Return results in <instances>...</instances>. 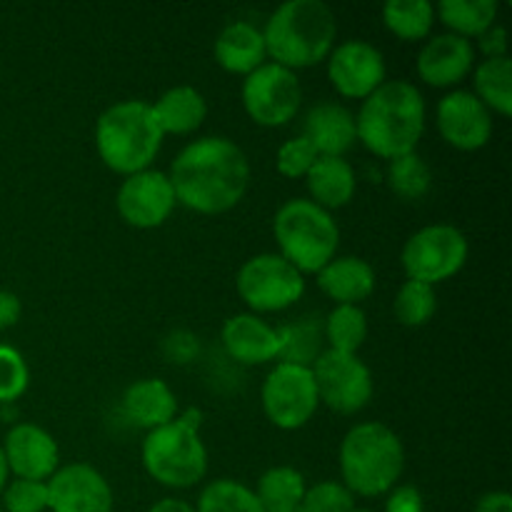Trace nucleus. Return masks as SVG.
<instances>
[{
	"label": "nucleus",
	"instance_id": "9d476101",
	"mask_svg": "<svg viewBox=\"0 0 512 512\" xmlns=\"http://www.w3.org/2000/svg\"><path fill=\"white\" fill-rule=\"evenodd\" d=\"M240 100L253 120L260 128H283L303 105V85L293 70L283 68L278 63H265L258 70L243 78L240 88Z\"/></svg>",
	"mask_w": 512,
	"mask_h": 512
},
{
	"label": "nucleus",
	"instance_id": "a211bd4d",
	"mask_svg": "<svg viewBox=\"0 0 512 512\" xmlns=\"http://www.w3.org/2000/svg\"><path fill=\"white\" fill-rule=\"evenodd\" d=\"M478 50L470 40L453 33H440L425 40L418 53V75L430 88H455L470 78Z\"/></svg>",
	"mask_w": 512,
	"mask_h": 512
},
{
	"label": "nucleus",
	"instance_id": "6ab92c4d",
	"mask_svg": "<svg viewBox=\"0 0 512 512\" xmlns=\"http://www.w3.org/2000/svg\"><path fill=\"white\" fill-rule=\"evenodd\" d=\"M220 340L225 353L240 365H268L280 360V348H283L280 328L253 313H240L225 320Z\"/></svg>",
	"mask_w": 512,
	"mask_h": 512
},
{
	"label": "nucleus",
	"instance_id": "c756f323",
	"mask_svg": "<svg viewBox=\"0 0 512 512\" xmlns=\"http://www.w3.org/2000/svg\"><path fill=\"white\" fill-rule=\"evenodd\" d=\"M368 333V315L360 305H335L323 320L325 343H328V350H335V353L358 355V350L368 340Z\"/></svg>",
	"mask_w": 512,
	"mask_h": 512
},
{
	"label": "nucleus",
	"instance_id": "2eb2a0df",
	"mask_svg": "<svg viewBox=\"0 0 512 512\" xmlns=\"http://www.w3.org/2000/svg\"><path fill=\"white\" fill-rule=\"evenodd\" d=\"M435 125L440 138L455 150L475 153L493 138V113L473 95V90H450L438 100Z\"/></svg>",
	"mask_w": 512,
	"mask_h": 512
},
{
	"label": "nucleus",
	"instance_id": "c9c22d12",
	"mask_svg": "<svg viewBox=\"0 0 512 512\" xmlns=\"http://www.w3.org/2000/svg\"><path fill=\"white\" fill-rule=\"evenodd\" d=\"M300 505L305 512H353L355 495L338 480H320L305 490Z\"/></svg>",
	"mask_w": 512,
	"mask_h": 512
},
{
	"label": "nucleus",
	"instance_id": "58836bf2",
	"mask_svg": "<svg viewBox=\"0 0 512 512\" xmlns=\"http://www.w3.org/2000/svg\"><path fill=\"white\" fill-rule=\"evenodd\" d=\"M385 512H425V498L415 485H395L385 500Z\"/></svg>",
	"mask_w": 512,
	"mask_h": 512
},
{
	"label": "nucleus",
	"instance_id": "473e14b6",
	"mask_svg": "<svg viewBox=\"0 0 512 512\" xmlns=\"http://www.w3.org/2000/svg\"><path fill=\"white\" fill-rule=\"evenodd\" d=\"M195 512H265L258 495L240 480H213L200 493Z\"/></svg>",
	"mask_w": 512,
	"mask_h": 512
},
{
	"label": "nucleus",
	"instance_id": "412c9836",
	"mask_svg": "<svg viewBox=\"0 0 512 512\" xmlns=\"http://www.w3.org/2000/svg\"><path fill=\"white\" fill-rule=\"evenodd\" d=\"M318 288L335 305H360L375 293L378 275L373 265L360 255H335L325 268L315 273Z\"/></svg>",
	"mask_w": 512,
	"mask_h": 512
},
{
	"label": "nucleus",
	"instance_id": "37998d69",
	"mask_svg": "<svg viewBox=\"0 0 512 512\" xmlns=\"http://www.w3.org/2000/svg\"><path fill=\"white\" fill-rule=\"evenodd\" d=\"M148 512H195V508L180 498H163L158 500V503H155Z\"/></svg>",
	"mask_w": 512,
	"mask_h": 512
},
{
	"label": "nucleus",
	"instance_id": "39448f33",
	"mask_svg": "<svg viewBox=\"0 0 512 512\" xmlns=\"http://www.w3.org/2000/svg\"><path fill=\"white\" fill-rule=\"evenodd\" d=\"M343 485L360 498H380L398 485L405 470V445L385 423H358L345 433L338 453Z\"/></svg>",
	"mask_w": 512,
	"mask_h": 512
},
{
	"label": "nucleus",
	"instance_id": "7ed1b4c3",
	"mask_svg": "<svg viewBox=\"0 0 512 512\" xmlns=\"http://www.w3.org/2000/svg\"><path fill=\"white\" fill-rule=\"evenodd\" d=\"M260 30L270 63L295 73L328 60L338 40V18L323 0H285Z\"/></svg>",
	"mask_w": 512,
	"mask_h": 512
},
{
	"label": "nucleus",
	"instance_id": "f3484780",
	"mask_svg": "<svg viewBox=\"0 0 512 512\" xmlns=\"http://www.w3.org/2000/svg\"><path fill=\"white\" fill-rule=\"evenodd\" d=\"M10 475L20 480L48 483L60 468V448L53 435L35 423H15L3 440Z\"/></svg>",
	"mask_w": 512,
	"mask_h": 512
},
{
	"label": "nucleus",
	"instance_id": "f704fd0d",
	"mask_svg": "<svg viewBox=\"0 0 512 512\" xmlns=\"http://www.w3.org/2000/svg\"><path fill=\"white\" fill-rule=\"evenodd\" d=\"M30 385V370L20 350L0 345V405H13Z\"/></svg>",
	"mask_w": 512,
	"mask_h": 512
},
{
	"label": "nucleus",
	"instance_id": "20e7f679",
	"mask_svg": "<svg viewBox=\"0 0 512 512\" xmlns=\"http://www.w3.org/2000/svg\"><path fill=\"white\" fill-rule=\"evenodd\" d=\"M93 138L105 168L128 178L153 165L165 135L148 100L130 98L108 105L98 115Z\"/></svg>",
	"mask_w": 512,
	"mask_h": 512
},
{
	"label": "nucleus",
	"instance_id": "4468645a",
	"mask_svg": "<svg viewBox=\"0 0 512 512\" xmlns=\"http://www.w3.org/2000/svg\"><path fill=\"white\" fill-rule=\"evenodd\" d=\"M175 205L178 200H175L168 173L155 168L123 178L115 195V208L123 223L138 230L160 228L173 215Z\"/></svg>",
	"mask_w": 512,
	"mask_h": 512
},
{
	"label": "nucleus",
	"instance_id": "dca6fc26",
	"mask_svg": "<svg viewBox=\"0 0 512 512\" xmlns=\"http://www.w3.org/2000/svg\"><path fill=\"white\" fill-rule=\"evenodd\" d=\"M45 485L50 512H113V488L88 463L60 465Z\"/></svg>",
	"mask_w": 512,
	"mask_h": 512
},
{
	"label": "nucleus",
	"instance_id": "e433bc0d",
	"mask_svg": "<svg viewBox=\"0 0 512 512\" xmlns=\"http://www.w3.org/2000/svg\"><path fill=\"white\" fill-rule=\"evenodd\" d=\"M320 155L315 153L313 145L303 138V135H295V138L285 140L283 145L275 153V168L283 178L288 180H305V175L310 173V168L315 165Z\"/></svg>",
	"mask_w": 512,
	"mask_h": 512
},
{
	"label": "nucleus",
	"instance_id": "72a5a7b5",
	"mask_svg": "<svg viewBox=\"0 0 512 512\" xmlns=\"http://www.w3.org/2000/svg\"><path fill=\"white\" fill-rule=\"evenodd\" d=\"M438 313V293L433 285L405 280L393 300V315L405 328H423Z\"/></svg>",
	"mask_w": 512,
	"mask_h": 512
},
{
	"label": "nucleus",
	"instance_id": "cd10ccee",
	"mask_svg": "<svg viewBox=\"0 0 512 512\" xmlns=\"http://www.w3.org/2000/svg\"><path fill=\"white\" fill-rule=\"evenodd\" d=\"M305 490H308L305 475L293 465H275V468L265 470L255 485V495H258L265 512L298 508L305 498Z\"/></svg>",
	"mask_w": 512,
	"mask_h": 512
},
{
	"label": "nucleus",
	"instance_id": "f03ea898",
	"mask_svg": "<svg viewBox=\"0 0 512 512\" xmlns=\"http://www.w3.org/2000/svg\"><path fill=\"white\" fill-rule=\"evenodd\" d=\"M425 98L408 80H385L360 103L355 115L358 143L375 158L393 160L415 153L425 133Z\"/></svg>",
	"mask_w": 512,
	"mask_h": 512
},
{
	"label": "nucleus",
	"instance_id": "f8f14e48",
	"mask_svg": "<svg viewBox=\"0 0 512 512\" xmlns=\"http://www.w3.org/2000/svg\"><path fill=\"white\" fill-rule=\"evenodd\" d=\"M320 405L340 415H355L373 398V373L358 355L323 350L313 363Z\"/></svg>",
	"mask_w": 512,
	"mask_h": 512
},
{
	"label": "nucleus",
	"instance_id": "5701e85b",
	"mask_svg": "<svg viewBox=\"0 0 512 512\" xmlns=\"http://www.w3.org/2000/svg\"><path fill=\"white\" fill-rule=\"evenodd\" d=\"M120 408L130 423L150 433V430L173 423L178 415V400L165 380L143 378L125 388Z\"/></svg>",
	"mask_w": 512,
	"mask_h": 512
},
{
	"label": "nucleus",
	"instance_id": "423d86ee",
	"mask_svg": "<svg viewBox=\"0 0 512 512\" xmlns=\"http://www.w3.org/2000/svg\"><path fill=\"white\" fill-rule=\"evenodd\" d=\"M203 413L195 408L175 415L173 423L145 435L140 460L150 478L163 488L185 490L208 475V448L200 438Z\"/></svg>",
	"mask_w": 512,
	"mask_h": 512
},
{
	"label": "nucleus",
	"instance_id": "bb28decb",
	"mask_svg": "<svg viewBox=\"0 0 512 512\" xmlns=\"http://www.w3.org/2000/svg\"><path fill=\"white\" fill-rule=\"evenodd\" d=\"M473 95L500 118L512 115V63L510 58H485L473 68Z\"/></svg>",
	"mask_w": 512,
	"mask_h": 512
},
{
	"label": "nucleus",
	"instance_id": "1a4fd4ad",
	"mask_svg": "<svg viewBox=\"0 0 512 512\" xmlns=\"http://www.w3.org/2000/svg\"><path fill=\"white\" fill-rule=\"evenodd\" d=\"M468 255L470 243L463 230L448 223H435L415 230L405 240L400 263H403L405 278L435 288L455 278L468 263Z\"/></svg>",
	"mask_w": 512,
	"mask_h": 512
},
{
	"label": "nucleus",
	"instance_id": "2f4dec72",
	"mask_svg": "<svg viewBox=\"0 0 512 512\" xmlns=\"http://www.w3.org/2000/svg\"><path fill=\"white\" fill-rule=\"evenodd\" d=\"M385 180H388V188L400 200L415 203V200L425 198L430 193V188H433V170H430L428 160L415 150V153L388 160Z\"/></svg>",
	"mask_w": 512,
	"mask_h": 512
},
{
	"label": "nucleus",
	"instance_id": "0eeeda50",
	"mask_svg": "<svg viewBox=\"0 0 512 512\" xmlns=\"http://www.w3.org/2000/svg\"><path fill=\"white\" fill-rule=\"evenodd\" d=\"M273 238L283 255L303 275L318 273L338 255L340 228L333 213L308 198H293L273 218Z\"/></svg>",
	"mask_w": 512,
	"mask_h": 512
},
{
	"label": "nucleus",
	"instance_id": "c85d7f7f",
	"mask_svg": "<svg viewBox=\"0 0 512 512\" xmlns=\"http://www.w3.org/2000/svg\"><path fill=\"white\" fill-rule=\"evenodd\" d=\"M383 25L403 43L428 40L435 25V5L428 0H388L383 5Z\"/></svg>",
	"mask_w": 512,
	"mask_h": 512
},
{
	"label": "nucleus",
	"instance_id": "79ce46f5",
	"mask_svg": "<svg viewBox=\"0 0 512 512\" xmlns=\"http://www.w3.org/2000/svg\"><path fill=\"white\" fill-rule=\"evenodd\" d=\"M473 512H512V495L505 493V490L485 493L483 498L475 503Z\"/></svg>",
	"mask_w": 512,
	"mask_h": 512
},
{
	"label": "nucleus",
	"instance_id": "c03bdc74",
	"mask_svg": "<svg viewBox=\"0 0 512 512\" xmlns=\"http://www.w3.org/2000/svg\"><path fill=\"white\" fill-rule=\"evenodd\" d=\"M8 483H10V468H8V460H5L3 448H0V493H3Z\"/></svg>",
	"mask_w": 512,
	"mask_h": 512
},
{
	"label": "nucleus",
	"instance_id": "4c0bfd02",
	"mask_svg": "<svg viewBox=\"0 0 512 512\" xmlns=\"http://www.w3.org/2000/svg\"><path fill=\"white\" fill-rule=\"evenodd\" d=\"M3 512H45L48 510V485L38 480H10L3 493Z\"/></svg>",
	"mask_w": 512,
	"mask_h": 512
},
{
	"label": "nucleus",
	"instance_id": "ddd939ff",
	"mask_svg": "<svg viewBox=\"0 0 512 512\" xmlns=\"http://www.w3.org/2000/svg\"><path fill=\"white\" fill-rule=\"evenodd\" d=\"M325 63H328L330 85L335 88V93L348 100L363 103L388 80L385 55L368 40L353 38L335 43L333 53L328 55Z\"/></svg>",
	"mask_w": 512,
	"mask_h": 512
},
{
	"label": "nucleus",
	"instance_id": "a18cd8bd",
	"mask_svg": "<svg viewBox=\"0 0 512 512\" xmlns=\"http://www.w3.org/2000/svg\"><path fill=\"white\" fill-rule=\"evenodd\" d=\"M285 512H305V510H303V505H298V508H293V510H285Z\"/></svg>",
	"mask_w": 512,
	"mask_h": 512
},
{
	"label": "nucleus",
	"instance_id": "4be33fe9",
	"mask_svg": "<svg viewBox=\"0 0 512 512\" xmlns=\"http://www.w3.org/2000/svg\"><path fill=\"white\" fill-rule=\"evenodd\" d=\"M213 58L225 73L250 75L260 65L268 63V48H265L263 30L248 20L228 23L218 33L213 43Z\"/></svg>",
	"mask_w": 512,
	"mask_h": 512
},
{
	"label": "nucleus",
	"instance_id": "49530a36",
	"mask_svg": "<svg viewBox=\"0 0 512 512\" xmlns=\"http://www.w3.org/2000/svg\"><path fill=\"white\" fill-rule=\"evenodd\" d=\"M353 512H373V510H358V508H355Z\"/></svg>",
	"mask_w": 512,
	"mask_h": 512
},
{
	"label": "nucleus",
	"instance_id": "9b49d317",
	"mask_svg": "<svg viewBox=\"0 0 512 512\" xmlns=\"http://www.w3.org/2000/svg\"><path fill=\"white\" fill-rule=\"evenodd\" d=\"M263 413L278 430H300L320 408L313 370L295 363H275L260 388Z\"/></svg>",
	"mask_w": 512,
	"mask_h": 512
},
{
	"label": "nucleus",
	"instance_id": "b1692460",
	"mask_svg": "<svg viewBox=\"0 0 512 512\" xmlns=\"http://www.w3.org/2000/svg\"><path fill=\"white\" fill-rule=\"evenodd\" d=\"M305 188L310 193L308 200L333 213L355 198L358 175L348 158H318L310 173L305 175Z\"/></svg>",
	"mask_w": 512,
	"mask_h": 512
},
{
	"label": "nucleus",
	"instance_id": "a19ab883",
	"mask_svg": "<svg viewBox=\"0 0 512 512\" xmlns=\"http://www.w3.org/2000/svg\"><path fill=\"white\" fill-rule=\"evenodd\" d=\"M20 315H23V303H20L18 295L10 293V290H0V330L13 328Z\"/></svg>",
	"mask_w": 512,
	"mask_h": 512
},
{
	"label": "nucleus",
	"instance_id": "aec40b11",
	"mask_svg": "<svg viewBox=\"0 0 512 512\" xmlns=\"http://www.w3.org/2000/svg\"><path fill=\"white\" fill-rule=\"evenodd\" d=\"M300 135L313 145L320 158H345L358 143L355 115L345 105L333 103V100L315 103L303 115Z\"/></svg>",
	"mask_w": 512,
	"mask_h": 512
},
{
	"label": "nucleus",
	"instance_id": "f257e3e1",
	"mask_svg": "<svg viewBox=\"0 0 512 512\" xmlns=\"http://www.w3.org/2000/svg\"><path fill=\"white\" fill-rule=\"evenodd\" d=\"M250 175V160L238 143L205 135L175 155L168 178L178 205L198 215H223L245 198Z\"/></svg>",
	"mask_w": 512,
	"mask_h": 512
},
{
	"label": "nucleus",
	"instance_id": "de8ad7c7",
	"mask_svg": "<svg viewBox=\"0 0 512 512\" xmlns=\"http://www.w3.org/2000/svg\"><path fill=\"white\" fill-rule=\"evenodd\" d=\"M0 512H3V508H0Z\"/></svg>",
	"mask_w": 512,
	"mask_h": 512
},
{
	"label": "nucleus",
	"instance_id": "393cba45",
	"mask_svg": "<svg viewBox=\"0 0 512 512\" xmlns=\"http://www.w3.org/2000/svg\"><path fill=\"white\" fill-rule=\"evenodd\" d=\"M150 108L163 135H190L208 118V100L193 85H173Z\"/></svg>",
	"mask_w": 512,
	"mask_h": 512
},
{
	"label": "nucleus",
	"instance_id": "ea45409f",
	"mask_svg": "<svg viewBox=\"0 0 512 512\" xmlns=\"http://www.w3.org/2000/svg\"><path fill=\"white\" fill-rule=\"evenodd\" d=\"M478 45L485 53V58H508V35H505V28L500 23L485 30L478 38Z\"/></svg>",
	"mask_w": 512,
	"mask_h": 512
},
{
	"label": "nucleus",
	"instance_id": "6e6552de",
	"mask_svg": "<svg viewBox=\"0 0 512 512\" xmlns=\"http://www.w3.org/2000/svg\"><path fill=\"white\" fill-rule=\"evenodd\" d=\"M235 290L248 313H280L305 295V275L278 253H258L240 265Z\"/></svg>",
	"mask_w": 512,
	"mask_h": 512
},
{
	"label": "nucleus",
	"instance_id": "7c9ffc66",
	"mask_svg": "<svg viewBox=\"0 0 512 512\" xmlns=\"http://www.w3.org/2000/svg\"><path fill=\"white\" fill-rule=\"evenodd\" d=\"M280 340H283V348H280L278 363H295L313 368L318 355L323 353V320H318V315L315 318L313 315L298 318L293 325L280 328Z\"/></svg>",
	"mask_w": 512,
	"mask_h": 512
},
{
	"label": "nucleus",
	"instance_id": "a878e982",
	"mask_svg": "<svg viewBox=\"0 0 512 512\" xmlns=\"http://www.w3.org/2000/svg\"><path fill=\"white\" fill-rule=\"evenodd\" d=\"M498 0H443L435 5V20L448 28V33L465 40H478L498 20Z\"/></svg>",
	"mask_w": 512,
	"mask_h": 512
}]
</instances>
